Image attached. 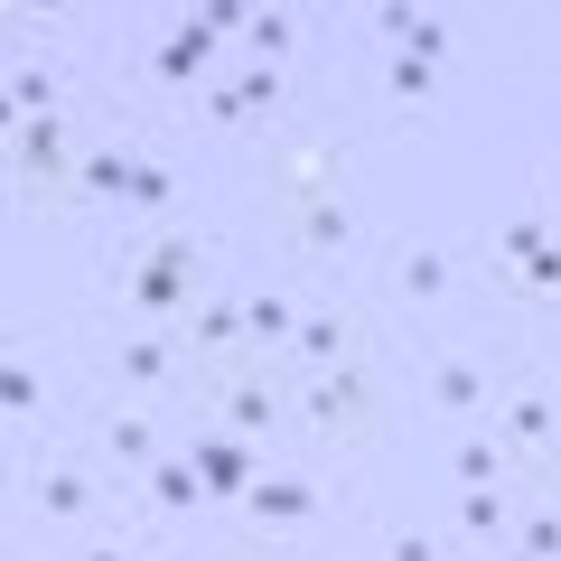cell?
Here are the masks:
<instances>
[{"label": "cell", "instance_id": "cell-19", "mask_svg": "<svg viewBox=\"0 0 561 561\" xmlns=\"http://www.w3.org/2000/svg\"><path fill=\"white\" fill-rule=\"evenodd\" d=\"M459 524L478 542H515V496H505V486H468L459 496Z\"/></svg>", "mask_w": 561, "mask_h": 561}, {"label": "cell", "instance_id": "cell-21", "mask_svg": "<svg viewBox=\"0 0 561 561\" xmlns=\"http://www.w3.org/2000/svg\"><path fill=\"white\" fill-rule=\"evenodd\" d=\"M383 28H393L402 57H421V66H440V47H449V20H431V10H383Z\"/></svg>", "mask_w": 561, "mask_h": 561}, {"label": "cell", "instance_id": "cell-17", "mask_svg": "<svg viewBox=\"0 0 561 561\" xmlns=\"http://www.w3.org/2000/svg\"><path fill=\"white\" fill-rule=\"evenodd\" d=\"M131 179H140L131 150H84L76 160V197H131Z\"/></svg>", "mask_w": 561, "mask_h": 561}, {"label": "cell", "instance_id": "cell-7", "mask_svg": "<svg viewBox=\"0 0 561 561\" xmlns=\"http://www.w3.org/2000/svg\"><path fill=\"white\" fill-rule=\"evenodd\" d=\"M187 459H197L206 496H253V449H243L234 431H197V440H187Z\"/></svg>", "mask_w": 561, "mask_h": 561}, {"label": "cell", "instance_id": "cell-2", "mask_svg": "<svg viewBox=\"0 0 561 561\" xmlns=\"http://www.w3.org/2000/svg\"><path fill=\"white\" fill-rule=\"evenodd\" d=\"M187 280H197V243L169 225V234L140 253V272H131V309H140V319H179V309H187Z\"/></svg>", "mask_w": 561, "mask_h": 561}, {"label": "cell", "instance_id": "cell-27", "mask_svg": "<svg viewBox=\"0 0 561 561\" xmlns=\"http://www.w3.org/2000/svg\"><path fill=\"white\" fill-rule=\"evenodd\" d=\"M10 113L47 122V113H57V76H47V66H20V76H10Z\"/></svg>", "mask_w": 561, "mask_h": 561}, {"label": "cell", "instance_id": "cell-33", "mask_svg": "<svg viewBox=\"0 0 561 561\" xmlns=\"http://www.w3.org/2000/svg\"><path fill=\"white\" fill-rule=\"evenodd\" d=\"M76 561H131V552H113V542H103V552H76Z\"/></svg>", "mask_w": 561, "mask_h": 561}, {"label": "cell", "instance_id": "cell-34", "mask_svg": "<svg viewBox=\"0 0 561 561\" xmlns=\"http://www.w3.org/2000/svg\"><path fill=\"white\" fill-rule=\"evenodd\" d=\"M552 253H561V225H552Z\"/></svg>", "mask_w": 561, "mask_h": 561}, {"label": "cell", "instance_id": "cell-6", "mask_svg": "<svg viewBox=\"0 0 561 561\" xmlns=\"http://www.w3.org/2000/svg\"><path fill=\"white\" fill-rule=\"evenodd\" d=\"M20 179L47 187V197H76V160H66V122H20Z\"/></svg>", "mask_w": 561, "mask_h": 561}, {"label": "cell", "instance_id": "cell-24", "mask_svg": "<svg viewBox=\"0 0 561 561\" xmlns=\"http://www.w3.org/2000/svg\"><path fill=\"white\" fill-rule=\"evenodd\" d=\"M290 234H300V253H337V243H346V206H337V197L300 206V216H290Z\"/></svg>", "mask_w": 561, "mask_h": 561}, {"label": "cell", "instance_id": "cell-32", "mask_svg": "<svg viewBox=\"0 0 561 561\" xmlns=\"http://www.w3.org/2000/svg\"><path fill=\"white\" fill-rule=\"evenodd\" d=\"M383 561H440V542H431V534H393V552H383Z\"/></svg>", "mask_w": 561, "mask_h": 561}, {"label": "cell", "instance_id": "cell-10", "mask_svg": "<svg viewBox=\"0 0 561 561\" xmlns=\"http://www.w3.org/2000/svg\"><path fill=\"white\" fill-rule=\"evenodd\" d=\"M431 402L459 412V421H486V412H496V393H486V375H478L468 356H440V365H431Z\"/></svg>", "mask_w": 561, "mask_h": 561}, {"label": "cell", "instance_id": "cell-13", "mask_svg": "<svg viewBox=\"0 0 561 561\" xmlns=\"http://www.w3.org/2000/svg\"><path fill=\"white\" fill-rule=\"evenodd\" d=\"M393 290L431 309V300L449 290V253H440V243H402V253H393Z\"/></svg>", "mask_w": 561, "mask_h": 561}, {"label": "cell", "instance_id": "cell-12", "mask_svg": "<svg viewBox=\"0 0 561 561\" xmlns=\"http://www.w3.org/2000/svg\"><path fill=\"white\" fill-rule=\"evenodd\" d=\"M243 515H253V524H309V515H319V486H309V478H262L253 496H243Z\"/></svg>", "mask_w": 561, "mask_h": 561}, {"label": "cell", "instance_id": "cell-35", "mask_svg": "<svg viewBox=\"0 0 561 561\" xmlns=\"http://www.w3.org/2000/svg\"><path fill=\"white\" fill-rule=\"evenodd\" d=\"M505 561H524V552H505Z\"/></svg>", "mask_w": 561, "mask_h": 561}, {"label": "cell", "instance_id": "cell-26", "mask_svg": "<svg viewBox=\"0 0 561 561\" xmlns=\"http://www.w3.org/2000/svg\"><path fill=\"white\" fill-rule=\"evenodd\" d=\"M290 38H300V20H290V10H253V28H243V47H253V66L290 57Z\"/></svg>", "mask_w": 561, "mask_h": 561}, {"label": "cell", "instance_id": "cell-9", "mask_svg": "<svg viewBox=\"0 0 561 561\" xmlns=\"http://www.w3.org/2000/svg\"><path fill=\"white\" fill-rule=\"evenodd\" d=\"M179 346L187 356H243V346H253L243 337V300H197L187 328H179Z\"/></svg>", "mask_w": 561, "mask_h": 561}, {"label": "cell", "instance_id": "cell-23", "mask_svg": "<svg viewBox=\"0 0 561 561\" xmlns=\"http://www.w3.org/2000/svg\"><path fill=\"white\" fill-rule=\"evenodd\" d=\"M272 412H280V402H272V383H262V375H234V383H225V431H262Z\"/></svg>", "mask_w": 561, "mask_h": 561}, {"label": "cell", "instance_id": "cell-1", "mask_svg": "<svg viewBox=\"0 0 561 561\" xmlns=\"http://www.w3.org/2000/svg\"><path fill=\"white\" fill-rule=\"evenodd\" d=\"M496 440H505V459H515L524 478H552L561 468V402L542 393V383L496 393Z\"/></svg>", "mask_w": 561, "mask_h": 561}, {"label": "cell", "instance_id": "cell-29", "mask_svg": "<svg viewBox=\"0 0 561 561\" xmlns=\"http://www.w3.org/2000/svg\"><path fill=\"white\" fill-rule=\"evenodd\" d=\"M542 243H552V225H542V216H515V225L496 234V253H505V262H534Z\"/></svg>", "mask_w": 561, "mask_h": 561}, {"label": "cell", "instance_id": "cell-8", "mask_svg": "<svg viewBox=\"0 0 561 561\" xmlns=\"http://www.w3.org/2000/svg\"><path fill=\"white\" fill-rule=\"evenodd\" d=\"M346 346H356V319H346V309H300V337H290V356H300L309 375H337Z\"/></svg>", "mask_w": 561, "mask_h": 561}, {"label": "cell", "instance_id": "cell-14", "mask_svg": "<svg viewBox=\"0 0 561 561\" xmlns=\"http://www.w3.org/2000/svg\"><path fill=\"white\" fill-rule=\"evenodd\" d=\"M103 449H113V468H140V478L169 459L160 431H150V412H113V421H103Z\"/></svg>", "mask_w": 561, "mask_h": 561}, {"label": "cell", "instance_id": "cell-16", "mask_svg": "<svg viewBox=\"0 0 561 561\" xmlns=\"http://www.w3.org/2000/svg\"><path fill=\"white\" fill-rule=\"evenodd\" d=\"M449 468H459V486H505V478H515V459H505L496 431H468V440L449 449Z\"/></svg>", "mask_w": 561, "mask_h": 561}, {"label": "cell", "instance_id": "cell-11", "mask_svg": "<svg viewBox=\"0 0 561 561\" xmlns=\"http://www.w3.org/2000/svg\"><path fill=\"white\" fill-rule=\"evenodd\" d=\"M206 57H216V28H206V20H179V28L160 38V57H150V76H160V84H187V76H206Z\"/></svg>", "mask_w": 561, "mask_h": 561}, {"label": "cell", "instance_id": "cell-30", "mask_svg": "<svg viewBox=\"0 0 561 561\" xmlns=\"http://www.w3.org/2000/svg\"><path fill=\"white\" fill-rule=\"evenodd\" d=\"M431 84H440V66H421V57H393V94H402V103H421Z\"/></svg>", "mask_w": 561, "mask_h": 561}, {"label": "cell", "instance_id": "cell-15", "mask_svg": "<svg viewBox=\"0 0 561 561\" xmlns=\"http://www.w3.org/2000/svg\"><path fill=\"white\" fill-rule=\"evenodd\" d=\"M243 337H253V356H262V346H290V337H300V300L253 290V300H243Z\"/></svg>", "mask_w": 561, "mask_h": 561}, {"label": "cell", "instance_id": "cell-4", "mask_svg": "<svg viewBox=\"0 0 561 561\" xmlns=\"http://www.w3.org/2000/svg\"><path fill=\"white\" fill-rule=\"evenodd\" d=\"M365 421H375V393H365L356 365L309 375V431H319V440H365Z\"/></svg>", "mask_w": 561, "mask_h": 561}, {"label": "cell", "instance_id": "cell-25", "mask_svg": "<svg viewBox=\"0 0 561 561\" xmlns=\"http://www.w3.org/2000/svg\"><path fill=\"white\" fill-rule=\"evenodd\" d=\"M505 552H524V561H561V505H534V515L515 524V542Z\"/></svg>", "mask_w": 561, "mask_h": 561}, {"label": "cell", "instance_id": "cell-20", "mask_svg": "<svg viewBox=\"0 0 561 561\" xmlns=\"http://www.w3.org/2000/svg\"><path fill=\"white\" fill-rule=\"evenodd\" d=\"M197 496H206V478H197V459H187V449L150 468V505H160V515H187Z\"/></svg>", "mask_w": 561, "mask_h": 561}, {"label": "cell", "instance_id": "cell-28", "mask_svg": "<svg viewBox=\"0 0 561 561\" xmlns=\"http://www.w3.org/2000/svg\"><path fill=\"white\" fill-rule=\"evenodd\" d=\"M131 206H140V216H169V206H179V179H169L160 160H140V179H131Z\"/></svg>", "mask_w": 561, "mask_h": 561}, {"label": "cell", "instance_id": "cell-22", "mask_svg": "<svg viewBox=\"0 0 561 561\" xmlns=\"http://www.w3.org/2000/svg\"><path fill=\"white\" fill-rule=\"evenodd\" d=\"M272 103H280V66H253L243 84H225V94H216V113L225 122H253V113H272Z\"/></svg>", "mask_w": 561, "mask_h": 561}, {"label": "cell", "instance_id": "cell-3", "mask_svg": "<svg viewBox=\"0 0 561 561\" xmlns=\"http://www.w3.org/2000/svg\"><path fill=\"white\" fill-rule=\"evenodd\" d=\"M337 179H346V150L337 140H300V150H272V197L300 216V206H319V197H337Z\"/></svg>", "mask_w": 561, "mask_h": 561}, {"label": "cell", "instance_id": "cell-5", "mask_svg": "<svg viewBox=\"0 0 561 561\" xmlns=\"http://www.w3.org/2000/svg\"><path fill=\"white\" fill-rule=\"evenodd\" d=\"M179 356H187V346L169 337V328H140V337H113V383H122V393H160V383L179 375Z\"/></svg>", "mask_w": 561, "mask_h": 561}, {"label": "cell", "instance_id": "cell-31", "mask_svg": "<svg viewBox=\"0 0 561 561\" xmlns=\"http://www.w3.org/2000/svg\"><path fill=\"white\" fill-rule=\"evenodd\" d=\"M0 402H10V412H28V402H38V375H28V365H10V375H0Z\"/></svg>", "mask_w": 561, "mask_h": 561}, {"label": "cell", "instance_id": "cell-18", "mask_svg": "<svg viewBox=\"0 0 561 561\" xmlns=\"http://www.w3.org/2000/svg\"><path fill=\"white\" fill-rule=\"evenodd\" d=\"M38 515H47V524L94 515V478H84V468H47V478H38Z\"/></svg>", "mask_w": 561, "mask_h": 561}]
</instances>
